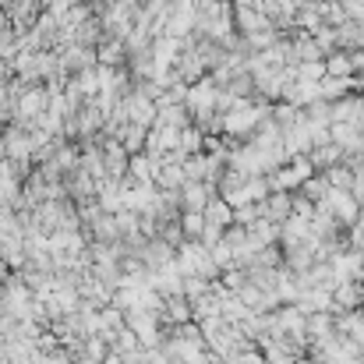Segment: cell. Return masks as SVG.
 I'll use <instances>...</instances> for the list:
<instances>
[{
    "label": "cell",
    "instance_id": "1",
    "mask_svg": "<svg viewBox=\"0 0 364 364\" xmlns=\"http://www.w3.org/2000/svg\"><path fill=\"white\" fill-rule=\"evenodd\" d=\"M326 71H329V78H350V71H354V57H350V53H333L329 64H326Z\"/></svg>",
    "mask_w": 364,
    "mask_h": 364
},
{
    "label": "cell",
    "instance_id": "2",
    "mask_svg": "<svg viewBox=\"0 0 364 364\" xmlns=\"http://www.w3.org/2000/svg\"><path fill=\"white\" fill-rule=\"evenodd\" d=\"M43 103H46V92H43V89H28L25 100H21V114H36V117H39Z\"/></svg>",
    "mask_w": 364,
    "mask_h": 364
},
{
    "label": "cell",
    "instance_id": "3",
    "mask_svg": "<svg viewBox=\"0 0 364 364\" xmlns=\"http://www.w3.org/2000/svg\"><path fill=\"white\" fill-rule=\"evenodd\" d=\"M188 202H191V209H205L202 202H205V188H188Z\"/></svg>",
    "mask_w": 364,
    "mask_h": 364
}]
</instances>
